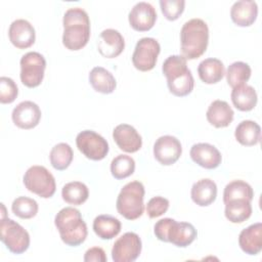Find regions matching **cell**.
<instances>
[{
  "instance_id": "cell-34",
  "label": "cell",
  "mask_w": 262,
  "mask_h": 262,
  "mask_svg": "<svg viewBox=\"0 0 262 262\" xmlns=\"http://www.w3.org/2000/svg\"><path fill=\"white\" fill-rule=\"evenodd\" d=\"M135 170V161L127 155H119L111 163V172L116 179H124L131 176Z\"/></svg>"
},
{
  "instance_id": "cell-37",
  "label": "cell",
  "mask_w": 262,
  "mask_h": 262,
  "mask_svg": "<svg viewBox=\"0 0 262 262\" xmlns=\"http://www.w3.org/2000/svg\"><path fill=\"white\" fill-rule=\"evenodd\" d=\"M18 94V89L15 82L8 77L0 78V102L11 103L15 100Z\"/></svg>"
},
{
  "instance_id": "cell-24",
  "label": "cell",
  "mask_w": 262,
  "mask_h": 262,
  "mask_svg": "<svg viewBox=\"0 0 262 262\" xmlns=\"http://www.w3.org/2000/svg\"><path fill=\"white\" fill-rule=\"evenodd\" d=\"M200 79L206 84H215L222 80L225 70L223 62L214 57L206 58L200 62L198 67Z\"/></svg>"
},
{
  "instance_id": "cell-3",
  "label": "cell",
  "mask_w": 262,
  "mask_h": 262,
  "mask_svg": "<svg viewBox=\"0 0 262 262\" xmlns=\"http://www.w3.org/2000/svg\"><path fill=\"white\" fill-rule=\"evenodd\" d=\"M181 53L186 59H195L207 50L209 43V28L201 18L186 21L180 31Z\"/></svg>"
},
{
  "instance_id": "cell-25",
  "label": "cell",
  "mask_w": 262,
  "mask_h": 262,
  "mask_svg": "<svg viewBox=\"0 0 262 262\" xmlns=\"http://www.w3.org/2000/svg\"><path fill=\"white\" fill-rule=\"evenodd\" d=\"M230 97L233 105L242 112L252 111L257 104V93L252 86L247 84L232 88Z\"/></svg>"
},
{
  "instance_id": "cell-13",
  "label": "cell",
  "mask_w": 262,
  "mask_h": 262,
  "mask_svg": "<svg viewBox=\"0 0 262 262\" xmlns=\"http://www.w3.org/2000/svg\"><path fill=\"white\" fill-rule=\"evenodd\" d=\"M181 154V143L175 136H161L156 140L154 144V156L156 160L164 166H170L176 163Z\"/></svg>"
},
{
  "instance_id": "cell-21",
  "label": "cell",
  "mask_w": 262,
  "mask_h": 262,
  "mask_svg": "<svg viewBox=\"0 0 262 262\" xmlns=\"http://www.w3.org/2000/svg\"><path fill=\"white\" fill-rule=\"evenodd\" d=\"M258 15V6L255 1L241 0L233 3L230 9L232 21L239 27L253 25Z\"/></svg>"
},
{
  "instance_id": "cell-30",
  "label": "cell",
  "mask_w": 262,
  "mask_h": 262,
  "mask_svg": "<svg viewBox=\"0 0 262 262\" xmlns=\"http://www.w3.org/2000/svg\"><path fill=\"white\" fill-rule=\"evenodd\" d=\"M63 201L70 205H82L89 196L88 187L80 181H73L67 183L61 190Z\"/></svg>"
},
{
  "instance_id": "cell-38",
  "label": "cell",
  "mask_w": 262,
  "mask_h": 262,
  "mask_svg": "<svg viewBox=\"0 0 262 262\" xmlns=\"http://www.w3.org/2000/svg\"><path fill=\"white\" fill-rule=\"evenodd\" d=\"M169 201L164 196H154L146 205V213L149 218H157L167 212Z\"/></svg>"
},
{
  "instance_id": "cell-33",
  "label": "cell",
  "mask_w": 262,
  "mask_h": 262,
  "mask_svg": "<svg viewBox=\"0 0 262 262\" xmlns=\"http://www.w3.org/2000/svg\"><path fill=\"white\" fill-rule=\"evenodd\" d=\"M251 77V68L244 61L232 62L226 72V80L230 87L246 84Z\"/></svg>"
},
{
  "instance_id": "cell-2",
  "label": "cell",
  "mask_w": 262,
  "mask_h": 262,
  "mask_svg": "<svg viewBox=\"0 0 262 262\" xmlns=\"http://www.w3.org/2000/svg\"><path fill=\"white\" fill-rule=\"evenodd\" d=\"M162 71L167 78L169 91L175 96L188 95L194 86V80L187 68L186 58L182 55L169 56L162 66Z\"/></svg>"
},
{
  "instance_id": "cell-1",
  "label": "cell",
  "mask_w": 262,
  "mask_h": 262,
  "mask_svg": "<svg viewBox=\"0 0 262 262\" xmlns=\"http://www.w3.org/2000/svg\"><path fill=\"white\" fill-rule=\"evenodd\" d=\"M62 44L69 50H80L89 41L90 20L88 13L80 8H69L62 19Z\"/></svg>"
},
{
  "instance_id": "cell-26",
  "label": "cell",
  "mask_w": 262,
  "mask_h": 262,
  "mask_svg": "<svg viewBox=\"0 0 262 262\" xmlns=\"http://www.w3.org/2000/svg\"><path fill=\"white\" fill-rule=\"evenodd\" d=\"M89 82L95 91L103 94L114 92L117 86L113 74L102 67H95L91 70L89 74Z\"/></svg>"
},
{
  "instance_id": "cell-7",
  "label": "cell",
  "mask_w": 262,
  "mask_h": 262,
  "mask_svg": "<svg viewBox=\"0 0 262 262\" xmlns=\"http://www.w3.org/2000/svg\"><path fill=\"white\" fill-rule=\"evenodd\" d=\"M2 218L0 222V239L13 254H23L29 249L30 234L17 222L5 217V207L1 204Z\"/></svg>"
},
{
  "instance_id": "cell-19",
  "label": "cell",
  "mask_w": 262,
  "mask_h": 262,
  "mask_svg": "<svg viewBox=\"0 0 262 262\" xmlns=\"http://www.w3.org/2000/svg\"><path fill=\"white\" fill-rule=\"evenodd\" d=\"M189 155L194 163L205 169H215L222 161L220 151L214 145L206 142L193 144Z\"/></svg>"
},
{
  "instance_id": "cell-29",
  "label": "cell",
  "mask_w": 262,
  "mask_h": 262,
  "mask_svg": "<svg viewBox=\"0 0 262 262\" xmlns=\"http://www.w3.org/2000/svg\"><path fill=\"white\" fill-rule=\"evenodd\" d=\"M225 217L232 223H243L248 220L252 214L251 201L231 200L225 203Z\"/></svg>"
},
{
  "instance_id": "cell-6",
  "label": "cell",
  "mask_w": 262,
  "mask_h": 262,
  "mask_svg": "<svg viewBox=\"0 0 262 262\" xmlns=\"http://www.w3.org/2000/svg\"><path fill=\"white\" fill-rule=\"evenodd\" d=\"M144 186L140 181H131L123 186L117 198V210L128 220L138 219L144 211Z\"/></svg>"
},
{
  "instance_id": "cell-20",
  "label": "cell",
  "mask_w": 262,
  "mask_h": 262,
  "mask_svg": "<svg viewBox=\"0 0 262 262\" xmlns=\"http://www.w3.org/2000/svg\"><path fill=\"white\" fill-rule=\"evenodd\" d=\"M238 245L246 254H259L262 250V224L257 222L243 229L238 235Z\"/></svg>"
},
{
  "instance_id": "cell-15",
  "label": "cell",
  "mask_w": 262,
  "mask_h": 262,
  "mask_svg": "<svg viewBox=\"0 0 262 262\" xmlns=\"http://www.w3.org/2000/svg\"><path fill=\"white\" fill-rule=\"evenodd\" d=\"M128 19L135 31L145 32L154 27L157 20V12L151 4L142 1L132 7Z\"/></svg>"
},
{
  "instance_id": "cell-5",
  "label": "cell",
  "mask_w": 262,
  "mask_h": 262,
  "mask_svg": "<svg viewBox=\"0 0 262 262\" xmlns=\"http://www.w3.org/2000/svg\"><path fill=\"white\" fill-rule=\"evenodd\" d=\"M154 232L158 239L171 243L179 248L189 246L198 235L196 229L191 223L177 222L172 218L159 220L154 226Z\"/></svg>"
},
{
  "instance_id": "cell-18",
  "label": "cell",
  "mask_w": 262,
  "mask_h": 262,
  "mask_svg": "<svg viewBox=\"0 0 262 262\" xmlns=\"http://www.w3.org/2000/svg\"><path fill=\"white\" fill-rule=\"evenodd\" d=\"M113 138L120 149L136 152L142 146V139L136 129L128 124H120L113 131Z\"/></svg>"
},
{
  "instance_id": "cell-10",
  "label": "cell",
  "mask_w": 262,
  "mask_h": 262,
  "mask_svg": "<svg viewBox=\"0 0 262 262\" xmlns=\"http://www.w3.org/2000/svg\"><path fill=\"white\" fill-rule=\"evenodd\" d=\"M78 149L92 161L104 159L108 152L107 141L98 133L92 130H84L76 137Z\"/></svg>"
},
{
  "instance_id": "cell-14",
  "label": "cell",
  "mask_w": 262,
  "mask_h": 262,
  "mask_svg": "<svg viewBox=\"0 0 262 262\" xmlns=\"http://www.w3.org/2000/svg\"><path fill=\"white\" fill-rule=\"evenodd\" d=\"M12 121L20 129L35 128L41 119V110L33 101L25 100L19 102L12 111Z\"/></svg>"
},
{
  "instance_id": "cell-23",
  "label": "cell",
  "mask_w": 262,
  "mask_h": 262,
  "mask_svg": "<svg viewBox=\"0 0 262 262\" xmlns=\"http://www.w3.org/2000/svg\"><path fill=\"white\" fill-rule=\"evenodd\" d=\"M191 200L200 207H206L211 205L217 196V185L209 179L204 178L193 183L190 191Z\"/></svg>"
},
{
  "instance_id": "cell-31",
  "label": "cell",
  "mask_w": 262,
  "mask_h": 262,
  "mask_svg": "<svg viewBox=\"0 0 262 262\" xmlns=\"http://www.w3.org/2000/svg\"><path fill=\"white\" fill-rule=\"evenodd\" d=\"M73 158L74 152L72 147L64 142H60L54 145L49 154L50 164L55 170L58 171L66 170L71 165Z\"/></svg>"
},
{
  "instance_id": "cell-11",
  "label": "cell",
  "mask_w": 262,
  "mask_h": 262,
  "mask_svg": "<svg viewBox=\"0 0 262 262\" xmlns=\"http://www.w3.org/2000/svg\"><path fill=\"white\" fill-rule=\"evenodd\" d=\"M160 51L161 46L156 39L149 37L141 38L136 43L132 54L133 66L141 72H148L152 70L157 63Z\"/></svg>"
},
{
  "instance_id": "cell-4",
  "label": "cell",
  "mask_w": 262,
  "mask_h": 262,
  "mask_svg": "<svg viewBox=\"0 0 262 262\" xmlns=\"http://www.w3.org/2000/svg\"><path fill=\"white\" fill-rule=\"evenodd\" d=\"M54 224L61 241L68 246H80L87 237V225L78 209L73 207L62 208L55 215Z\"/></svg>"
},
{
  "instance_id": "cell-16",
  "label": "cell",
  "mask_w": 262,
  "mask_h": 262,
  "mask_svg": "<svg viewBox=\"0 0 262 262\" xmlns=\"http://www.w3.org/2000/svg\"><path fill=\"white\" fill-rule=\"evenodd\" d=\"M9 41L18 49L31 47L36 39L34 27L26 19L19 18L11 23L8 30Z\"/></svg>"
},
{
  "instance_id": "cell-22",
  "label": "cell",
  "mask_w": 262,
  "mask_h": 262,
  "mask_svg": "<svg viewBox=\"0 0 262 262\" xmlns=\"http://www.w3.org/2000/svg\"><path fill=\"white\" fill-rule=\"evenodd\" d=\"M233 111L231 106L224 100H214L208 107L206 117L208 122L216 128H224L229 126L233 120Z\"/></svg>"
},
{
  "instance_id": "cell-35",
  "label": "cell",
  "mask_w": 262,
  "mask_h": 262,
  "mask_svg": "<svg viewBox=\"0 0 262 262\" xmlns=\"http://www.w3.org/2000/svg\"><path fill=\"white\" fill-rule=\"evenodd\" d=\"M13 214L21 219H31L38 213L39 207L35 200L28 196L16 198L11 205Z\"/></svg>"
},
{
  "instance_id": "cell-39",
  "label": "cell",
  "mask_w": 262,
  "mask_h": 262,
  "mask_svg": "<svg viewBox=\"0 0 262 262\" xmlns=\"http://www.w3.org/2000/svg\"><path fill=\"white\" fill-rule=\"evenodd\" d=\"M84 261L85 262H105L106 261V255L102 248L99 247H93L86 251L84 255Z\"/></svg>"
},
{
  "instance_id": "cell-12",
  "label": "cell",
  "mask_w": 262,
  "mask_h": 262,
  "mask_svg": "<svg viewBox=\"0 0 262 262\" xmlns=\"http://www.w3.org/2000/svg\"><path fill=\"white\" fill-rule=\"evenodd\" d=\"M141 239L135 232H126L119 237L112 249V259L115 262H133L141 253Z\"/></svg>"
},
{
  "instance_id": "cell-32",
  "label": "cell",
  "mask_w": 262,
  "mask_h": 262,
  "mask_svg": "<svg viewBox=\"0 0 262 262\" xmlns=\"http://www.w3.org/2000/svg\"><path fill=\"white\" fill-rule=\"evenodd\" d=\"M254 198V190L252 186L243 180H233L229 182L223 192V202L224 204L231 200H248L252 201Z\"/></svg>"
},
{
  "instance_id": "cell-27",
  "label": "cell",
  "mask_w": 262,
  "mask_h": 262,
  "mask_svg": "<svg viewBox=\"0 0 262 262\" xmlns=\"http://www.w3.org/2000/svg\"><path fill=\"white\" fill-rule=\"evenodd\" d=\"M93 230L101 239H112L120 233L121 222L112 215H98L93 221Z\"/></svg>"
},
{
  "instance_id": "cell-36",
  "label": "cell",
  "mask_w": 262,
  "mask_h": 262,
  "mask_svg": "<svg viewBox=\"0 0 262 262\" xmlns=\"http://www.w3.org/2000/svg\"><path fill=\"white\" fill-rule=\"evenodd\" d=\"M161 10L168 20L177 19L183 12L185 1L184 0H161Z\"/></svg>"
},
{
  "instance_id": "cell-8",
  "label": "cell",
  "mask_w": 262,
  "mask_h": 262,
  "mask_svg": "<svg viewBox=\"0 0 262 262\" xmlns=\"http://www.w3.org/2000/svg\"><path fill=\"white\" fill-rule=\"evenodd\" d=\"M24 184L26 188L43 199L51 198L56 184L53 175L43 166H32L24 175Z\"/></svg>"
},
{
  "instance_id": "cell-28",
  "label": "cell",
  "mask_w": 262,
  "mask_h": 262,
  "mask_svg": "<svg viewBox=\"0 0 262 262\" xmlns=\"http://www.w3.org/2000/svg\"><path fill=\"white\" fill-rule=\"evenodd\" d=\"M234 136L237 142L245 146H253L260 142L261 128L251 120L242 121L235 128Z\"/></svg>"
},
{
  "instance_id": "cell-9",
  "label": "cell",
  "mask_w": 262,
  "mask_h": 262,
  "mask_svg": "<svg viewBox=\"0 0 262 262\" xmlns=\"http://www.w3.org/2000/svg\"><path fill=\"white\" fill-rule=\"evenodd\" d=\"M20 81L29 87L35 88L41 84L44 78L46 60L44 56L36 51H31L21 56L20 61Z\"/></svg>"
},
{
  "instance_id": "cell-17",
  "label": "cell",
  "mask_w": 262,
  "mask_h": 262,
  "mask_svg": "<svg viewBox=\"0 0 262 262\" xmlns=\"http://www.w3.org/2000/svg\"><path fill=\"white\" fill-rule=\"evenodd\" d=\"M124 48L125 41L119 31L115 29H106L100 33L97 49L103 57H117L123 52Z\"/></svg>"
}]
</instances>
